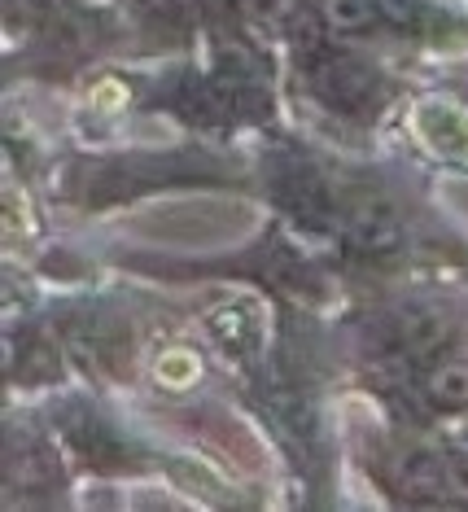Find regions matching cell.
I'll return each instance as SVG.
<instances>
[{"label": "cell", "mask_w": 468, "mask_h": 512, "mask_svg": "<svg viewBox=\"0 0 468 512\" xmlns=\"http://www.w3.org/2000/svg\"><path fill=\"white\" fill-rule=\"evenodd\" d=\"M350 232L364 241L368 250H385L399 237V215H394V202L381 193H364L355 197V211H350Z\"/></svg>", "instance_id": "cell-1"}, {"label": "cell", "mask_w": 468, "mask_h": 512, "mask_svg": "<svg viewBox=\"0 0 468 512\" xmlns=\"http://www.w3.org/2000/svg\"><path fill=\"white\" fill-rule=\"evenodd\" d=\"M320 92L337 106H355L372 92V71L359 62H333L329 71L320 75Z\"/></svg>", "instance_id": "cell-2"}, {"label": "cell", "mask_w": 468, "mask_h": 512, "mask_svg": "<svg viewBox=\"0 0 468 512\" xmlns=\"http://www.w3.org/2000/svg\"><path fill=\"white\" fill-rule=\"evenodd\" d=\"M429 399L438 407H464L468 403V364H447L429 377Z\"/></svg>", "instance_id": "cell-3"}]
</instances>
